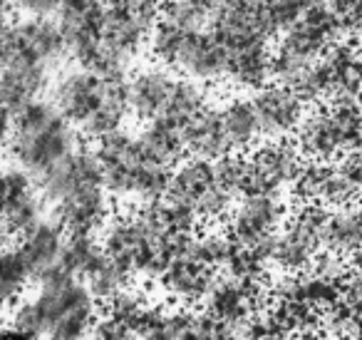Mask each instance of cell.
I'll list each match as a JSON object with an SVG mask.
<instances>
[{"instance_id":"4316f807","label":"cell","mask_w":362,"mask_h":340,"mask_svg":"<svg viewBox=\"0 0 362 340\" xmlns=\"http://www.w3.org/2000/svg\"><path fill=\"white\" fill-rule=\"evenodd\" d=\"M209 107H211V97H209L206 87L194 80H187V77H176L174 92H171L169 105H166V112L161 120L171 122L174 127L184 130L189 122L197 120Z\"/></svg>"},{"instance_id":"ee69618b","label":"cell","mask_w":362,"mask_h":340,"mask_svg":"<svg viewBox=\"0 0 362 340\" xmlns=\"http://www.w3.org/2000/svg\"><path fill=\"white\" fill-rule=\"evenodd\" d=\"M350 273L362 276V251H357V254L350 256Z\"/></svg>"},{"instance_id":"8d00e7d4","label":"cell","mask_w":362,"mask_h":340,"mask_svg":"<svg viewBox=\"0 0 362 340\" xmlns=\"http://www.w3.org/2000/svg\"><path fill=\"white\" fill-rule=\"evenodd\" d=\"M107 6L122 8V11L134 13V16H141V18H149V21H159L161 0H107Z\"/></svg>"},{"instance_id":"f35d334b","label":"cell","mask_w":362,"mask_h":340,"mask_svg":"<svg viewBox=\"0 0 362 340\" xmlns=\"http://www.w3.org/2000/svg\"><path fill=\"white\" fill-rule=\"evenodd\" d=\"M16 13H25V18L52 16L60 8V0H11Z\"/></svg>"},{"instance_id":"484cf974","label":"cell","mask_w":362,"mask_h":340,"mask_svg":"<svg viewBox=\"0 0 362 340\" xmlns=\"http://www.w3.org/2000/svg\"><path fill=\"white\" fill-rule=\"evenodd\" d=\"M214 186H216V179H214V162L187 157L179 166L171 169L166 201H176V204H187V206H192V209H199L204 196H206Z\"/></svg>"},{"instance_id":"7a4b0ae2","label":"cell","mask_w":362,"mask_h":340,"mask_svg":"<svg viewBox=\"0 0 362 340\" xmlns=\"http://www.w3.org/2000/svg\"><path fill=\"white\" fill-rule=\"evenodd\" d=\"M33 300L42 315V340H87L100 320L90 288L62 273L60 266L37 280Z\"/></svg>"},{"instance_id":"f6af8a7d","label":"cell","mask_w":362,"mask_h":340,"mask_svg":"<svg viewBox=\"0 0 362 340\" xmlns=\"http://www.w3.org/2000/svg\"><path fill=\"white\" fill-rule=\"evenodd\" d=\"M8 310H11V300H8L6 295L0 293V320L6 318V315H8Z\"/></svg>"},{"instance_id":"bcb514c9","label":"cell","mask_w":362,"mask_h":340,"mask_svg":"<svg viewBox=\"0 0 362 340\" xmlns=\"http://www.w3.org/2000/svg\"><path fill=\"white\" fill-rule=\"evenodd\" d=\"M327 3H330V6H332V8H335V11H340V8H342V6H345L347 0H327Z\"/></svg>"},{"instance_id":"5b68a950","label":"cell","mask_w":362,"mask_h":340,"mask_svg":"<svg viewBox=\"0 0 362 340\" xmlns=\"http://www.w3.org/2000/svg\"><path fill=\"white\" fill-rule=\"evenodd\" d=\"M291 209L283 194H246L236 201L228 219V236L238 246L256 249L286 226Z\"/></svg>"},{"instance_id":"7bdbcfd3","label":"cell","mask_w":362,"mask_h":340,"mask_svg":"<svg viewBox=\"0 0 362 340\" xmlns=\"http://www.w3.org/2000/svg\"><path fill=\"white\" fill-rule=\"evenodd\" d=\"M0 340H40V338H33V335H25V333H21V330H16V328L11 325V328L0 330Z\"/></svg>"},{"instance_id":"7c38bea8","label":"cell","mask_w":362,"mask_h":340,"mask_svg":"<svg viewBox=\"0 0 362 340\" xmlns=\"http://www.w3.org/2000/svg\"><path fill=\"white\" fill-rule=\"evenodd\" d=\"M13 30H16L25 65H42L52 70L67 60L65 38L55 16L21 18V21H13Z\"/></svg>"},{"instance_id":"d590c367","label":"cell","mask_w":362,"mask_h":340,"mask_svg":"<svg viewBox=\"0 0 362 340\" xmlns=\"http://www.w3.org/2000/svg\"><path fill=\"white\" fill-rule=\"evenodd\" d=\"M18 65H25V62H23L21 45H18L16 30H13V23H11L8 28L0 30V72H6Z\"/></svg>"},{"instance_id":"2e32d148","label":"cell","mask_w":362,"mask_h":340,"mask_svg":"<svg viewBox=\"0 0 362 340\" xmlns=\"http://www.w3.org/2000/svg\"><path fill=\"white\" fill-rule=\"evenodd\" d=\"M293 142H296L298 149L303 152V157L308 162L330 164V162H337L340 157H345L340 132H337L327 105H317L313 110H308L305 120L300 122Z\"/></svg>"},{"instance_id":"4dcf8cb0","label":"cell","mask_w":362,"mask_h":340,"mask_svg":"<svg viewBox=\"0 0 362 340\" xmlns=\"http://www.w3.org/2000/svg\"><path fill=\"white\" fill-rule=\"evenodd\" d=\"M45 219V204H42L40 194H28L21 199L8 201L3 209H0V229L6 231L13 239H21L25 236L33 226H37Z\"/></svg>"},{"instance_id":"e575fe53","label":"cell","mask_w":362,"mask_h":340,"mask_svg":"<svg viewBox=\"0 0 362 340\" xmlns=\"http://www.w3.org/2000/svg\"><path fill=\"white\" fill-rule=\"evenodd\" d=\"M340 16V26H342V38L347 40L362 42V0H347L345 6L337 11Z\"/></svg>"},{"instance_id":"44dd1931","label":"cell","mask_w":362,"mask_h":340,"mask_svg":"<svg viewBox=\"0 0 362 340\" xmlns=\"http://www.w3.org/2000/svg\"><path fill=\"white\" fill-rule=\"evenodd\" d=\"M129 115V77L102 80V102L80 132L82 137L97 142L112 132L124 130Z\"/></svg>"},{"instance_id":"7dc6e473","label":"cell","mask_w":362,"mask_h":340,"mask_svg":"<svg viewBox=\"0 0 362 340\" xmlns=\"http://www.w3.org/2000/svg\"><path fill=\"white\" fill-rule=\"evenodd\" d=\"M60 3H65V0H60Z\"/></svg>"},{"instance_id":"9c48e42d","label":"cell","mask_w":362,"mask_h":340,"mask_svg":"<svg viewBox=\"0 0 362 340\" xmlns=\"http://www.w3.org/2000/svg\"><path fill=\"white\" fill-rule=\"evenodd\" d=\"M251 102L256 107L258 127H261V140H293L300 127V122L308 115V105L281 85H266L251 95Z\"/></svg>"},{"instance_id":"d4e9b609","label":"cell","mask_w":362,"mask_h":340,"mask_svg":"<svg viewBox=\"0 0 362 340\" xmlns=\"http://www.w3.org/2000/svg\"><path fill=\"white\" fill-rule=\"evenodd\" d=\"M181 140H184L187 157L192 159L216 162L231 154V147H228L221 127V117H218V107L214 105L181 130Z\"/></svg>"},{"instance_id":"d6a6232c","label":"cell","mask_w":362,"mask_h":340,"mask_svg":"<svg viewBox=\"0 0 362 340\" xmlns=\"http://www.w3.org/2000/svg\"><path fill=\"white\" fill-rule=\"evenodd\" d=\"M129 280H132V276L127 273L122 266H117L115 261H110L105 256V259L100 261V266L87 276L85 285L90 288V293L95 295V300H105L107 303V300L115 298L117 293L129 288Z\"/></svg>"},{"instance_id":"8992f818","label":"cell","mask_w":362,"mask_h":340,"mask_svg":"<svg viewBox=\"0 0 362 340\" xmlns=\"http://www.w3.org/2000/svg\"><path fill=\"white\" fill-rule=\"evenodd\" d=\"M97 162H100L102 171V186L110 194V199L132 201V191H134L136 171L141 166L139 144H136V135L127 130L112 132V135L102 137L92 147Z\"/></svg>"},{"instance_id":"603a6c76","label":"cell","mask_w":362,"mask_h":340,"mask_svg":"<svg viewBox=\"0 0 362 340\" xmlns=\"http://www.w3.org/2000/svg\"><path fill=\"white\" fill-rule=\"evenodd\" d=\"M218 117H221L223 135H226V142L233 154H248L263 142L251 97L231 95L218 105Z\"/></svg>"},{"instance_id":"9a60e30c","label":"cell","mask_w":362,"mask_h":340,"mask_svg":"<svg viewBox=\"0 0 362 340\" xmlns=\"http://www.w3.org/2000/svg\"><path fill=\"white\" fill-rule=\"evenodd\" d=\"M176 75L161 65H144L129 75V112L139 122L161 120L174 92Z\"/></svg>"},{"instance_id":"b9f144b4","label":"cell","mask_w":362,"mask_h":340,"mask_svg":"<svg viewBox=\"0 0 362 340\" xmlns=\"http://www.w3.org/2000/svg\"><path fill=\"white\" fill-rule=\"evenodd\" d=\"M16 18V8H13L11 0H0V30L8 28Z\"/></svg>"},{"instance_id":"7402d4cb","label":"cell","mask_w":362,"mask_h":340,"mask_svg":"<svg viewBox=\"0 0 362 340\" xmlns=\"http://www.w3.org/2000/svg\"><path fill=\"white\" fill-rule=\"evenodd\" d=\"M216 278V271L206 268L204 264L179 259L174 264H169V268L164 271L159 283L171 298L179 300L184 308H189V305L204 303L209 298Z\"/></svg>"},{"instance_id":"f1b7e54d","label":"cell","mask_w":362,"mask_h":340,"mask_svg":"<svg viewBox=\"0 0 362 340\" xmlns=\"http://www.w3.org/2000/svg\"><path fill=\"white\" fill-rule=\"evenodd\" d=\"M102 259H105V251L97 236H67L57 266L62 268V273L85 283L87 276L100 266Z\"/></svg>"},{"instance_id":"30bf717a","label":"cell","mask_w":362,"mask_h":340,"mask_svg":"<svg viewBox=\"0 0 362 340\" xmlns=\"http://www.w3.org/2000/svg\"><path fill=\"white\" fill-rule=\"evenodd\" d=\"M37 194L42 204L55 206L57 201L67 199L75 191L87 189V186H102V171L92 149H75L70 157L57 162L40 176H35Z\"/></svg>"},{"instance_id":"74e56055","label":"cell","mask_w":362,"mask_h":340,"mask_svg":"<svg viewBox=\"0 0 362 340\" xmlns=\"http://www.w3.org/2000/svg\"><path fill=\"white\" fill-rule=\"evenodd\" d=\"M92 338L95 340H139L134 330L124 328V325L115 323V320L105 318V315L97 320L95 330H92Z\"/></svg>"},{"instance_id":"8fae6325","label":"cell","mask_w":362,"mask_h":340,"mask_svg":"<svg viewBox=\"0 0 362 340\" xmlns=\"http://www.w3.org/2000/svg\"><path fill=\"white\" fill-rule=\"evenodd\" d=\"M50 219L67 236H97L112 219V199L105 186H87L50 206Z\"/></svg>"},{"instance_id":"d6986e66","label":"cell","mask_w":362,"mask_h":340,"mask_svg":"<svg viewBox=\"0 0 362 340\" xmlns=\"http://www.w3.org/2000/svg\"><path fill=\"white\" fill-rule=\"evenodd\" d=\"M67 234L52 219H42L37 226H33L25 236H21L16 249L21 251L33 280H40L45 273H50L60 264L62 246H65Z\"/></svg>"},{"instance_id":"6da1fadb","label":"cell","mask_w":362,"mask_h":340,"mask_svg":"<svg viewBox=\"0 0 362 340\" xmlns=\"http://www.w3.org/2000/svg\"><path fill=\"white\" fill-rule=\"evenodd\" d=\"M75 149H80L77 130L52 107L50 100H37L13 112L8 154L16 166L40 176Z\"/></svg>"},{"instance_id":"3957f363","label":"cell","mask_w":362,"mask_h":340,"mask_svg":"<svg viewBox=\"0 0 362 340\" xmlns=\"http://www.w3.org/2000/svg\"><path fill=\"white\" fill-rule=\"evenodd\" d=\"M330 211L320 204H300L291 211L286 226L276 234L268 266L283 273H305L315 256L325 249V226Z\"/></svg>"},{"instance_id":"4fadbf2b","label":"cell","mask_w":362,"mask_h":340,"mask_svg":"<svg viewBox=\"0 0 362 340\" xmlns=\"http://www.w3.org/2000/svg\"><path fill=\"white\" fill-rule=\"evenodd\" d=\"M226 62L228 50L216 38V33H189L187 40H184V47H181L179 62H176V72H181V77H187V80H194L206 87L223 82Z\"/></svg>"},{"instance_id":"5bb4252c","label":"cell","mask_w":362,"mask_h":340,"mask_svg":"<svg viewBox=\"0 0 362 340\" xmlns=\"http://www.w3.org/2000/svg\"><path fill=\"white\" fill-rule=\"evenodd\" d=\"M154 26L156 21L127 13L122 8L105 6L100 21L102 47L110 50L112 55L122 57L124 62H129V65H134L139 52L146 50V40H149V33Z\"/></svg>"},{"instance_id":"cb8c5ba5","label":"cell","mask_w":362,"mask_h":340,"mask_svg":"<svg viewBox=\"0 0 362 340\" xmlns=\"http://www.w3.org/2000/svg\"><path fill=\"white\" fill-rule=\"evenodd\" d=\"M136 144H139L141 159L149 162V164L164 166V169H174L187 159L181 130L166 120L146 122L136 132Z\"/></svg>"},{"instance_id":"836d02e7","label":"cell","mask_w":362,"mask_h":340,"mask_svg":"<svg viewBox=\"0 0 362 340\" xmlns=\"http://www.w3.org/2000/svg\"><path fill=\"white\" fill-rule=\"evenodd\" d=\"M246 176H248L246 154H233L231 152V154L214 162V179L233 199H241L243 191H246Z\"/></svg>"},{"instance_id":"e0dca14e","label":"cell","mask_w":362,"mask_h":340,"mask_svg":"<svg viewBox=\"0 0 362 340\" xmlns=\"http://www.w3.org/2000/svg\"><path fill=\"white\" fill-rule=\"evenodd\" d=\"M261 298V285H246L228 276L216 278L206 303V313L241 333L248 320L256 315V303Z\"/></svg>"},{"instance_id":"ffe728a7","label":"cell","mask_w":362,"mask_h":340,"mask_svg":"<svg viewBox=\"0 0 362 340\" xmlns=\"http://www.w3.org/2000/svg\"><path fill=\"white\" fill-rule=\"evenodd\" d=\"M52 87V70L42 65H18L0 72V105L11 112L45 100Z\"/></svg>"},{"instance_id":"ba28073f","label":"cell","mask_w":362,"mask_h":340,"mask_svg":"<svg viewBox=\"0 0 362 340\" xmlns=\"http://www.w3.org/2000/svg\"><path fill=\"white\" fill-rule=\"evenodd\" d=\"M50 102L75 130H82L102 102V80L85 67H67L52 80Z\"/></svg>"},{"instance_id":"52a82bcc","label":"cell","mask_w":362,"mask_h":340,"mask_svg":"<svg viewBox=\"0 0 362 340\" xmlns=\"http://www.w3.org/2000/svg\"><path fill=\"white\" fill-rule=\"evenodd\" d=\"M102 11V0H65L57 8L55 18L65 38L67 60H72L77 67H87L100 50Z\"/></svg>"},{"instance_id":"ab89813d","label":"cell","mask_w":362,"mask_h":340,"mask_svg":"<svg viewBox=\"0 0 362 340\" xmlns=\"http://www.w3.org/2000/svg\"><path fill=\"white\" fill-rule=\"evenodd\" d=\"M337 166L345 171V176L357 186V191L362 194V147L360 149L347 152L345 157H340V159H337Z\"/></svg>"},{"instance_id":"277c9868","label":"cell","mask_w":362,"mask_h":340,"mask_svg":"<svg viewBox=\"0 0 362 340\" xmlns=\"http://www.w3.org/2000/svg\"><path fill=\"white\" fill-rule=\"evenodd\" d=\"M246 194H286L296 189L308 159L293 140L261 142L246 154Z\"/></svg>"},{"instance_id":"1f68e13d","label":"cell","mask_w":362,"mask_h":340,"mask_svg":"<svg viewBox=\"0 0 362 340\" xmlns=\"http://www.w3.org/2000/svg\"><path fill=\"white\" fill-rule=\"evenodd\" d=\"M187 35L189 33L179 30V28L169 26V23L156 21V26L151 28V33H149V40H146V52H149V57L154 60V65H161L174 72Z\"/></svg>"},{"instance_id":"83f0119b","label":"cell","mask_w":362,"mask_h":340,"mask_svg":"<svg viewBox=\"0 0 362 340\" xmlns=\"http://www.w3.org/2000/svg\"><path fill=\"white\" fill-rule=\"evenodd\" d=\"M325 249L337 256H352L362 251V209L350 206L342 211H330L325 226Z\"/></svg>"},{"instance_id":"f546056e","label":"cell","mask_w":362,"mask_h":340,"mask_svg":"<svg viewBox=\"0 0 362 340\" xmlns=\"http://www.w3.org/2000/svg\"><path fill=\"white\" fill-rule=\"evenodd\" d=\"M159 21L184 33L211 30V0H161Z\"/></svg>"},{"instance_id":"ac0fdd59","label":"cell","mask_w":362,"mask_h":340,"mask_svg":"<svg viewBox=\"0 0 362 340\" xmlns=\"http://www.w3.org/2000/svg\"><path fill=\"white\" fill-rule=\"evenodd\" d=\"M271 55L273 50L266 40L246 42L228 50L226 77L223 82L238 92H258L261 87L271 85Z\"/></svg>"},{"instance_id":"60d3db41","label":"cell","mask_w":362,"mask_h":340,"mask_svg":"<svg viewBox=\"0 0 362 340\" xmlns=\"http://www.w3.org/2000/svg\"><path fill=\"white\" fill-rule=\"evenodd\" d=\"M13 135V112L0 105V152L8 149Z\"/></svg>"}]
</instances>
